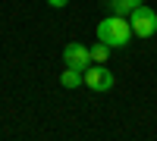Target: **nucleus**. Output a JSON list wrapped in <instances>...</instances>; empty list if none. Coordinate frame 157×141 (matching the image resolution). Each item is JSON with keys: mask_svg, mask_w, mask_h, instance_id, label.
Listing matches in <instances>:
<instances>
[{"mask_svg": "<svg viewBox=\"0 0 157 141\" xmlns=\"http://www.w3.org/2000/svg\"><path fill=\"white\" fill-rule=\"evenodd\" d=\"M82 79H85V85L91 88V91H110L113 88V72L104 66V63H98V66H88L85 72H82Z\"/></svg>", "mask_w": 157, "mask_h": 141, "instance_id": "nucleus-3", "label": "nucleus"}, {"mask_svg": "<svg viewBox=\"0 0 157 141\" xmlns=\"http://www.w3.org/2000/svg\"><path fill=\"white\" fill-rule=\"evenodd\" d=\"M110 50H113V47H107V44L98 41L94 47H91V60H94V63H107V60H110Z\"/></svg>", "mask_w": 157, "mask_h": 141, "instance_id": "nucleus-7", "label": "nucleus"}, {"mask_svg": "<svg viewBox=\"0 0 157 141\" xmlns=\"http://www.w3.org/2000/svg\"><path fill=\"white\" fill-rule=\"evenodd\" d=\"M113 6V16H126V13H135L138 6H145V0H107Z\"/></svg>", "mask_w": 157, "mask_h": 141, "instance_id": "nucleus-5", "label": "nucleus"}, {"mask_svg": "<svg viewBox=\"0 0 157 141\" xmlns=\"http://www.w3.org/2000/svg\"><path fill=\"white\" fill-rule=\"evenodd\" d=\"M98 41L107 47H126L132 41V22H126L123 16H110L98 22Z\"/></svg>", "mask_w": 157, "mask_h": 141, "instance_id": "nucleus-1", "label": "nucleus"}, {"mask_svg": "<svg viewBox=\"0 0 157 141\" xmlns=\"http://www.w3.org/2000/svg\"><path fill=\"white\" fill-rule=\"evenodd\" d=\"M60 85L63 88H78V85H85V79H82V72H75V69H63Z\"/></svg>", "mask_w": 157, "mask_h": 141, "instance_id": "nucleus-6", "label": "nucleus"}, {"mask_svg": "<svg viewBox=\"0 0 157 141\" xmlns=\"http://www.w3.org/2000/svg\"><path fill=\"white\" fill-rule=\"evenodd\" d=\"M66 3H69V0H47V6H54V9H63Z\"/></svg>", "mask_w": 157, "mask_h": 141, "instance_id": "nucleus-8", "label": "nucleus"}, {"mask_svg": "<svg viewBox=\"0 0 157 141\" xmlns=\"http://www.w3.org/2000/svg\"><path fill=\"white\" fill-rule=\"evenodd\" d=\"M63 63H66V69H75V72H85L91 66V50L82 47V44H66V50H63Z\"/></svg>", "mask_w": 157, "mask_h": 141, "instance_id": "nucleus-4", "label": "nucleus"}, {"mask_svg": "<svg viewBox=\"0 0 157 141\" xmlns=\"http://www.w3.org/2000/svg\"><path fill=\"white\" fill-rule=\"evenodd\" d=\"M129 22H132V35H138V38H151L157 32V13L151 6H138Z\"/></svg>", "mask_w": 157, "mask_h": 141, "instance_id": "nucleus-2", "label": "nucleus"}]
</instances>
